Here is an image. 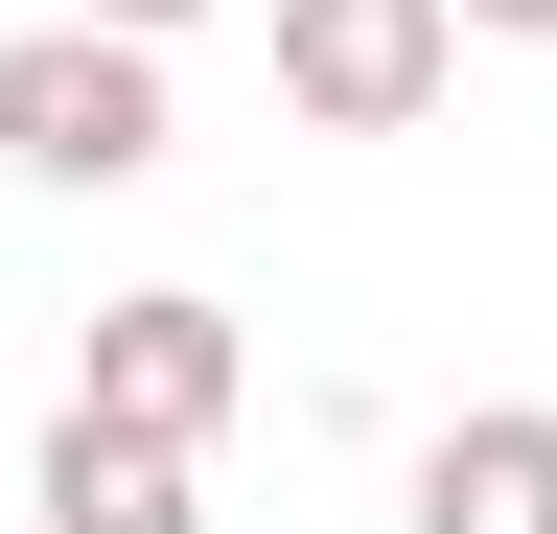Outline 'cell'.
<instances>
[{"label":"cell","instance_id":"5","mask_svg":"<svg viewBox=\"0 0 557 534\" xmlns=\"http://www.w3.org/2000/svg\"><path fill=\"white\" fill-rule=\"evenodd\" d=\"M418 534H557V395H487L418 442Z\"/></svg>","mask_w":557,"mask_h":534},{"label":"cell","instance_id":"7","mask_svg":"<svg viewBox=\"0 0 557 534\" xmlns=\"http://www.w3.org/2000/svg\"><path fill=\"white\" fill-rule=\"evenodd\" d=\"M465 24H487V47H557V0H465Z\"/></svg>","mask_w":557,"mask_h":534},{"label":"cell","instance_id":"3","mask_svg":"<svg viewBox=\"0 0 557 534\" xmlns=\"http://www.w3.org/2000/svg\"><path fill=\"white\" fill-rule=\"evenodd\" d=\"M70 395H94V419H163V442H209V419L256 395V349H233V302L139 280V302H94V349H70Z\"/></svg>","mask_w":557,"mask_h":534},{"label":"cell","instance_id":"1","mask_svg":"<svg viewBox=\"0 0 557 534\" xmlns=\"http://www.w3.org/2000/svg\"><path fill=\"white\" fill-rule=\"evenodd\" d=\"M0 163H24V186H139V163H163V47L47 0V24L0 47Z\"/></svg>","mask_w":557,"mask_h":534},{"label":"cell","instance_id":"4","mask_svg":"<svg viewBox=\"0 0 557 534\" xmlns=\"http://www.w3.org/2000/svg\"><path fill=\"white\" fill-rule=\"evenodd\" d=\"M186 464H209V442L94 419V395H70V419H47V464H24V511H47V534H186Z\"/></svg>","mask_w":557,"mask_h":534},{"label":"cell","instance_id":"6","mask_svg":"<svg viewBox=\"0 0 557 534\" xmlns=\"http://www.w3.org/2000/svg\"><path fill=\"white\" fill-rule=\"evenodd\" d=\"M70 24H139V47H186V24H209V0H70Z\"/></svg>","mask_w":557,"mask_h":534},{"label":"cell","instance_id":"2","mask_svg":"<svg viewBox=\"0 0 557 534\" xmlns=\"http://www.w3.org/2000/svg\"><path fill=\"white\" fill-rule=\"evenodd\" d=\"M465 71V0H278V116L302 140H418Z\"/></svg>","mask_w":557,"mask_h":534}]
</instances>
